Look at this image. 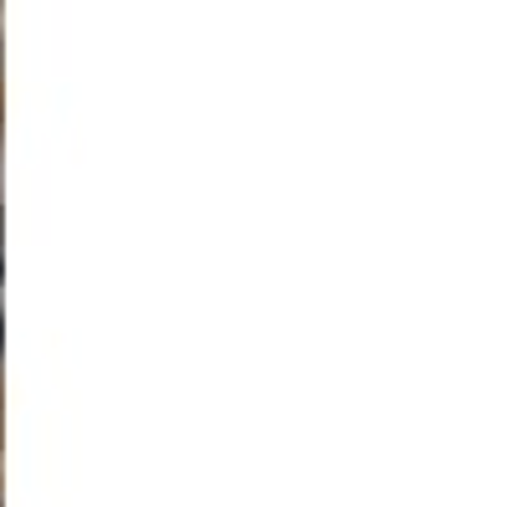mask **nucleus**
I'll return each mask as SVG.
<instances>
[{"label": "nucleus", "mask_w": 512, "mask_h": 507, "mask_svg": "<svg viewBox=\"0 0 512 507\" xmlns=\"http://www.w3.org/2000/svg\"><path fill=\"white\" fill-rule=\"evenodd\" d=\"M0 272H6V231H0Z\"/></svg>", "instance_id": "1"}]
</instances>
